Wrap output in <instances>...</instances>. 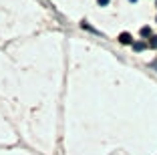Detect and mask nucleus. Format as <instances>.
Segmentation results:
<instances>
[{
  "label": "nucleus",
  "instance_id": "f257e3e1",
  "mask_svg": "<svg viewBox=\"0 0 157 155\" xmlns=\"http://www.w3.org/2000/svg\"><path fill=\"white\" fill-rule=\"evenodd\" d=\"M119 42L121 45H133V38H131L129 32H121L119 34Z\"/></svg>",
  "mask_w": 157,
  "mask_h": 155
},
{
  "label": "nucleus",
  "instance_id": "f03ea898",
  "mask_svg": "<svg viewBox=\"0 0 157 155\" xmlns=\"http://www.w3.org/2000/svg\"><path fill=\"white\" fill-rule=\"evenodd\" d=\"M145 46H147L145 42H133V50H137V52H141V50H143Z\"/></svg>",
  "mask_w": 157,
  "mask_h": 155
},
{
  "label": "nucleus",
  "instance_id": "7ed1b4c3",
  "mask_svg": "<svg viewBox=\"0 0 157 155\" xmlns=\"http://www.w3.org/2000/svg\"><path fill=\"white\" fill-rule=\"evenodd\" d=\"M141 37H151V28L143 26V28H141Z\"/></svg>",
  "mask_w": 157,
  "mask_h": 155
},
{
  "label": "nucleus",
  "instance_id": "20e7f679",
  "mask_svg": "<svg viewBox=\"0 0 157 155\" xmlns=\"http://www.w3.org/2000/svg\"><path fill=\"white\" fill-rule=\"evenodd\" d=\"M149 46H151V48H157V37H151V41H149Z\"/></svg>",
  "mask_w": 157,
  "mask_h": 155
},
{
  "label": "nucleus",
  "instance_id": "39448f33",
  "mask_svg": "<svg viewBox=\"0 0 157 155\" xmlns=\"http://www.w3.org/2000/svg\"><path fill=\"white\" fill-rule=\"evenodd\" d=\"M97 2H99V6H107L109 2H111V0H97Z\"/></svg>",
  "mask_w": 157,
  "mask_h": 155
}]
</instances>
